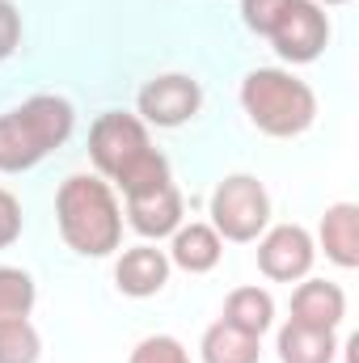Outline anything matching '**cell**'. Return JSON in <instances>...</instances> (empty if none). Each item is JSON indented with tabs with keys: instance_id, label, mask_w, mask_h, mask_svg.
<instances>
[{
	"instance_id": "obj_17",
	"label": "cell",
	"mask_w": 359,
	"mask_h": 363,
	"mask_svg": "<svg viewBox=\"0 0 359 363\" xmlns=\"http://www.w3.org/2000/svg\"><path fill=\"white\" fill-rule=\"evenodd\" d=\"M34 279L17 267H0V325L9 321H30L34 308Z\"/></svg>"
},
{
	"instance_id": "obj_16",
	"label": "cell",
	"mask_w": 359,
	"mask_h": 363,
	"mask_svg": "<svg viewBox=\"0 0 359 363\" xmlns=\"http://www.w3.org/2000/svg\"><path fill=\"white\" fill-rule=\"evenodd\" d=\"M258 342H263V338L241 334V330L228 325V321H216V325H207L199 351H203V363H258V355H263Z\"/></svg>"
},
{
	"instance_id": "obj_11",
	"label": "cell",
	"mask_w": 359,
	"mask_h": 363,
	"mask_svg": "<svg viewBox=\"0 0 359 363\" xmlns=\"http://www.w3.org/2000/svg\"><path fill=\"white\" fill-rule=\"evenodd\" d=\"M114 283H118V291L131 296V300L157 296V291L170 283V254H165V250H153V245L127 250V254L114 262Z\"/></svg>"
},
{
	"instance_id": "obj_10",
	"label": "cell",
	"mask_w": 359,
	"mask_h": 363,
	"mask_svg": "<svg viewBox=\"0 0 359 363\" xmlns=\"http://www.w3.org/2000/svg\"><path fill=\"white\" fill-rule=\"evenodd\" d=\"M347 317V296L338 283H326V279H309L292 291V317L296 325H309V330H338Z\"/></svg>"
},
{
	"instance_id": "obj_19",
	"label": "cell",
	"mask_w": 359,
	"mask_h": 363,
	"mask_svg": "<svg viewBox=\"0 0 359 363\" xmlns=\"http://www.w3.org/2000/svg\"><path fill=\"white\" fill-rule=\"evenodd\" d=\"M127 363H190V355H186V347H182L178 338H170V334H153V338L136 342V351H131V359Z\"/></svg>"
},
{
	"instance_id": "obj_20",
	"label": "cell",
	"mask_w": 359,
	"mask_h": 363,
	"mask_svg": "<svg viewBox=\"0 0 359 363\" xmlns=\"http://www.w3.org/2000/svg\"><path fill=\"white\" fill-rule=\"evenodd\" d=\"M287 4H292V0H241V21H245L254 34L267 38L270 30H275V21L283 17Z\"/></svg>"
},
{
	"instance_id": "obj_9",
	"label": "cell",
	"mask_w": 359,
	"mask_h": 363,
	"mask_svg": "<svg viewBox=\"0 0 359 363\" xmlns=\"http://www.w3.org/2000/svg\"><path fill=\"white\" fill-rule=\"evenodd\" d=\"M127 220L140 237L148 241H161V237H174L182 228V194L174 182L157 186V190H144V194H127Z\"/></svg>"
},
{
	"instance_id": "obj_4",
	"label": "cell",
	"mask_w": 359,
	"mask_h": 363,
	"mask_svg": "<svg viewBox=\"0 0 359 363\" xmlns=\"http://www.w3.org/2000/svg\"><path fill=\"white\" fill-rule=\"evenodd\" d=\"M241 106H245L250 123L275 140H292V135L309 131L317 118L313 89L283 68H254L241 81Z\"/></svg>"
},
{
	"instance_id": "obj_22",
	"label": "cell",
	"mask_w": 359,
	"mask_h": 363,
	"mask_svg": "<svg viewBox=\"0 0 359 363\" xmlns=\"http://www.w3.org/2000/svg\"><path fill=\"white\" fill-rule=\"evenodd\" d=\"M21 237V203L0 186V250H9Z\"/></svg>"
},
{
	"instance_id": "obj_18",
	"label": "cell",
	"mask_w": 359,
	"mask_h": 363,
	"mask_svg": "<svg viewBox=\"0 0 359 363\" xmlns=\"http://www.w3.org/2000/svg\"><path fill=\"white\" fill-rule=\"evenodd\" d=\"M43 338L30 321H9L0 325V363H38Z\"/></svg>"
},
{
	"instance_id": "obj_15",
	"label": "cell",
	"mask_w": 359,
	"mask_h": 363,
	"mask_svg": "<svg viewBox=\"0 0 359 363\" xmlns=\"http://www.w3.org/2000/svg\"><path fill=\"white\" fill-rule=\"evenodd\" d=\"M220 321L237 325L241 334L263 338L270 330V321H275V300H270V291H263V287H237V291H228Z\"/></svg>"
},
{
	"instance_id": "obj_8",
	"label": "cell",
	"mask_w": 359,
	"mask_h": 363,
	"mask_svg": "<svg viewBox=\"0 0 359 363\" xmlns=\"http://www.w3.org/2000/svg\"><path fill=\"white\" fill-rule=\"evenodd\" d=\"M317 245L300 224H279L258 241V271L275 283H296L313 271Z\"/></svg>"
},
{
	"instance_id": "obj_1",
	"label": "cell",
	"mask_w": 359,
	"mask_h": 363,
	"mask_svg": "<svg viewBox=\"0 0 359 363\" xmlns=\"http://www.w3.org/2000/svg\"><path fill=\"white\" fill-rule=\"evenodd\" d=\"M89 161L97 165L101 178H110L123 190V199L170 182V161L153 148L148 127L123 110L101 114L89 127Z\"/></svg>"
},
{
	"instance_id": "obj_21",
	"label": "cell",
	"mask_w": 359,
	"mask_h": 363,
	"mask_svg": "<svg viewBox=\"0 0 359 363\" xmlns=\"http://www.w3.org/2000/svg\"><path fill=\"white\" fill-rule=\"evenodd\" d=\"M21 43V13L13 0H0V60H9Z\"/></svg>"
},
{
	"instance_id": "obj_2",
	"label": "cell",
	"mask_w": 359,
	"mask_h": 363,
	"mask_svg": "<svg viewBox=\"0 0 359 363\" xmlns=\"http://www.w3.org/2000/svg\"><path fill=\"white\" fill-rule=\"evenodd\" d=\"M55 220H60V237L81 258H106L123 241L118 199H114L110 182L93 178V174H72L60 186V194H55Z\"/></svg>"
},
{
	"instance_id": "obj_13",
	"label": "cell",
	"mask_w": 359,
	"mask_h": 363,
	"mask_svg": "<svg viewBox=\"0 0 359 363\" xmlns=\"http://www.w3.org/2000/svg\"><path fill=\"white\" fill-rule=\"evenodd\" d=\"M220 254H224V241H220V233L211 224H186V228L174 233L170 267H182L190 274H207V271H216Z\"/></svg>"
},
{
	"instance_id": "obj_14",
	"label": "cell",
	"mask_w": 359,
	"mask_h": 363,
	"mask_svg": "<svg viewBox=\"0 0 359 363\" xmlns=\"http://www.w3.org/2000/svg\"><path fill=\"white\" fill-rule=\"evenodd\" d=\"M275 351H279V363H334L338 342H334V330H309V325L287 321L279 330Z\"/></svg>"
},
{
	"instance_id": "obj_5",
	"label": "cell",
	"mask_w": 359,
	"mask_h": 363,
	"mask_svg": "<svg viewBox=\"0 0 359 363\" xmlns=\"http://www.w3.org/2000/svg\"><path fill=\"white\" fill-rule=\"evenodd\" d=\"M270 224V194L267 186L250 174H233L211 194V228L220 241H258V233Z\"/></svg>"
},
{
	"instance_id": "obj_12",
	"label": "cell",
	"mask_w": 359,
	"mask_h": 363,
	"mask_svg": "<svg viewBox=\"0 0 359 363\" xmlns=\"http://www.w3.org/2000/svg\"><path fill=\"white\" fill-rule=\"evenodd\" d=\"M321 250L343 271L359 267V207L355 203L326 207V216H321Z\"/></svg>"
},
{
	"instance_id": "obj_7",
	"label": "cell",
	"mask_w": 359,
	"mask_h": 363,
	"mask_svg": "<svg viewBox=\"0 0 359 363\" xmlns=\"http://www.w3.org/2000/svg\"><path fill=\"white\" fill-rule=\"evenodd\" d=\"M136 106H140V123H153V127H182V123H190V118L199 114L203 93H199V85H194L190 77L170 72V77L148 81V85L140 89V97H136Z\"/></svg>"
},
{
	"instance_id": "obj_23",
	"label": "cell",
	"mask_w": 359,
	"mask_h": 363,
	"mask_svg": "<svg viewBox=\"0 0 359 363\" xmlns=\"http://www.w3.org/2000/svg\"><path fill=\"white\" fill-rule=\"evenodd\" d=\"M313 4H347V0H313Z\"/></svg>"
},
{
	"instance_id": "obj_3",
	"label": "cell",
	"mask_w": 359,
	"mask_h": 363,
	"mask_svg": "<svg viewBox=\"0 0 359 363\" xmlns=\"http://www.w3.org/2000/svg\"><path fill=\"white\" fill-rule=\"evenodd\" d=\"M77 127V110L72 101L55 97V93H38L30 101H21L17 110H9L0 118V169L4 174H21L34 169L47 152H55Z\"/></svg>"
},
{
	"instance_id": "obj_6",
	"label": "cell",
	"mask_w": 359,
	"mask_h": 363,
	"mask_svg": "<svg viewBox=\"0 0 359 363\" xmlns=\"http://www.w3.org/2000/svg\"><path fill=\"white\" fill-rule=\"evenodd\" d=\"M267 38L275 43L279 60H287V64H313L326 51V43H330V21H326L321 4L292 0Z\"/></svg>"
}]
</instances>
